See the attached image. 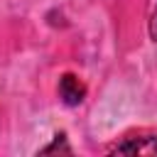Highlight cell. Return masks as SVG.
<instances>
[{
	"label": "cell",
	"instance_id": "cell-2",
	"mask_svg": "<svg viewBox=\"0 0 157 157\" xmlns=\"http://www.w3.org/2000/svg\"><path fill=\"white\" fill-rule=\"evenodd\" d=\"M59 96L66 105H78L86 96V86L78 81V76L74 74H64L59 78Z\"/></svg>",
	"mask_w": 157,
	"mask_h": 157
},
{
	"label": "cell",
	"instance_id": "cell-1",
	"mask_svg": "<svg viewBox=\"0 0 157 157\" xmlns=\"http://www.w3.org/2000/svg\"><path fill=\"white\" fill-rule=\"evenodd\" d=\"M110 152H118V155H157V137H152V135L128 137L125 142L115 145Z\"/></svg>",
	"mask_w": 157,
	"mask_h": 157
},
{
	"label": "cell",
	"instance_id": "cell-3",
	"mask_svg": "<svg viewBox=\"0 0 157 157\" xmlns=\"http://www.w3.org/2000/svg\"><path fill=\"white\" fill-rule=\"evenodd\" d=\"M54 150H64V152H69V147L64 145V135H56V140H54V145H52V147H47L44 152H54Z\"/></svg>",
	"mask_w": 157,
	"mask_h": 157
},
{
	"label": "cell",
	"instance_id": "cell-4",
	"mask_svg": "<svg viewBox=\"0 0 157 157\" xmlns=\"http://www.w3.org/2000/svg\"><path fill=\"white\" fill-rule=\"evenodd\" d=\"M150 37L157 42V7L152 10V17H150Z\"/></svg>",
	"mask_w": 157,
	"mask_h": 157
}]
</instances>
